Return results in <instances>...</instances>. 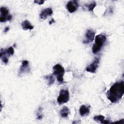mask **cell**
<instances>
[{
  "label": "cell",
  "mask_w": 124,
  "mask_h": 124,
  "mask_svg": "<svg viewBox=\"0 0 124 124\" xmlns=\"http://www.w3.org/2000/svg\"><path fill=\"white\" fill-rule=\"evenodd\" d=\"M124 93V82L123 80L114 83L107 93V98L112 103L119 101Z\"/></svg>",
  "instance_id": "1"
},
{
  "label": "cell",
  "mask_w": 124,
  "mask_h": 124,
  "mask_svg": "<svg viewBox=\"0 0 124 124\" xmlns=\"http://www.w3.org/2000/svg\"><path fill=\"white\" fill-rule=\"evenodd\" d=\"M107 40L106 35L100 34L97 35L95 37V42L92 47V52L93 54H96L99 52Z\"/></svg>",
  "instance_id": "2"
},
{
  "label": "cell",
  "mask_w": 124,
  "mask_h": 124,
  "mask_svg": "<svg viewBox=\"0 0 124 124\" xmlns=\"http://www.w3.org/2000/svg\"><path fill=\"white\" fill-rule=\"evenodd\" d=\"M64 72V68L60 64H56L53 67V75L56 77L58 82L60 84L63 82Z\"/></svg>",
  "instance_id": "3"
},
{
  "label": "cell",
  "mask_w": 124,
  "mask_h": 124,
  "mask_svg": "<svg viewBox=\"0 0 124 124\" xmlns=\"http://www.w3.org/2000/svg\"><path fill=\"white\" fill-rule=\"evenodd\" d=\"M69 100V93L67 89H62L57 97V102L60 104H63L67 103Z\"/></svg>",
  "instance_id": "4"
},
{
  "label": "cell",
  "mask_w": 124,
  "mask_h": 124,
  "mask_svg": "<svg viewBox=\"0 0 124 124\" xmlns=\"http://www.w3.org/2000/svg\"><path fill=\"white\" fill-rule=\"evenodd\" d=\"M0 22H4L6 21H10L12 18V16L9 14V10L6 7H1L0 9Z\"/></svg>",
  "instance_id": "5"
},
{
  "label": "cell",
  "mask_w": 124,
  "mask_h": 124,
  "mask_svg": "<svg viewBox=\"0 0 124 124\" xmlns=\"http://www.w3.org/2000/svg\"><path fill=\"white\" fill-rule=\"evenodd\" d=\"M99 58H95L94 61L86 68V70L92 73H95L99 64Z\"/></svg>",
  "instance_id": "6"
},
{
  "label": "cell",
  "mask_w": 124,
  "mask_h": 124,
  "mask_svg": "<svg viewBox=\"0 0 124 124\" xmlns=\"http://www.w3.org/2000/svg\"><path fill=\"white\" fill-rule=\"evenodd\" d=\"M78 2L76 0L68 1L66 6L67 10L71 13L75 12L78 9Z\"/></svg>",
  "instance_id": "7"
},
{
  "label": "cell",
  "mask_w": 124,
  "mask_h": 124,
  "mask_svg": "<svg viewBox=\"0 0 124 124\" xmlns=\"http://www.w3.org/2000/svg\"><path fill=\"white\" fill-rule=\"evenodd\" d=\"M85 36L86 37V40L83 41V44H88L91 42H92L94 40L95 36V32L91 30H88L86 31Z\"/></svg>",
  "instance_id": "8"
},
{
  "label": "cell",
  "mask_w": 124,
  "mask_h": 124,
  "mask_svg": "<svg viewBox=\"0 0 124 124\" xmlns=\"http://www.w3.org/2000/svg\"><path fill=\"white\" fill-rule=\"evenodd\" d=\"M30 71V68L29 67V62L27 60H24L22 62L21 65L19 68V74L24 73H29Z\"/></svg>",
  "instance_id": "9"
},
{
  "label": "cell",
  "mask_w": 124,
  "mask_h": 124,
  "mask_svg": "<svg viewBox=\"0 0 124 124\" xmlns=\"http://www.w3.org/2000/svg\"><path fill=\"white\" fill-rule=\"evenodd\" d=\"M53 14V11L51 8H47L44 9L39 15L40 18L41 19H45L50 16Z\"/></svg>",
  "instance_id": "10"
},
{
  "label": "cell",
  "mask_w": 124,
  "mask_h": 124,
  "mask_svg": "<svg viewBox=\"0 0 124 124\" xmlns=\"http://www.w3.org/2000/svg\"><path fill=\"white\" fill-rule=\"evenodd\" d=\"M0 57L1 61L4 63L7 64L8 62V58L9 56L6 53L5 49H4L2 48H1L0 52Z\"/></svg>",
  "instance_id": "11"
},
{
  "label": "cell",
  "mask_w": 124,
  "mask_h": 124,
  "mask_svg": "<svg viewBox=\"0 0 124 124\" xmlns=\"http://www.w3.org/2000/svg\"><path fill=\"white\" fill-rule=\"evenodd\" d=\"M21 26L22 29L24 31H27L28 30H31L34 28L33 26L27 20H25L21 23Z\"/></svg>",
  "instance_id": "12"
},
{
  "label": "cell",
  "mask_w": 124,
  "mask_h": 124,
  "mask_svg": "<svg viewBox=\"0 0 124 124\" xmlns=\"http://www.w3.org/2000/svg\"><path fill=\"white\" fill-rule=\"evenodd\" d=\"M79 114L81 116H84L85 115H88L90 112L89 107L85 105H82L79 108Z\"/></svg>",
  "instance_id": "13"
},
{
  "label": "cell",
  "mask_w": 124,
  "mask_h": 124,
  "mask_svg": "<svg viewBox=\"0 0 124 124\" xmlns=\"http://www.w3.org/2000/svg\"><path fill=\"white\" fill-rule=\"evenodd\" d=\"M69 109L66 106H64L60 111V115L62 118L67 117L70 113Z\"/></svg>",
  "instance_id": "14"
},
{
  "label": "cell",
  "mask_w": 124,
  "mask_h": 124,
  "mask_svg": "<svg viewBox=\"0 0 124 124\" xmlns=\"http://www.w3.org/2000/svg\"><path fill=\"white\" fill-rule=\"evenodd\" d=\"M45 80L47 82V84L48 86H50L53 84L55 81V78L53 77V75H48L44 77Z\"/></svg>",
  "instance_id": "15"
},
{
  "label": "cell",
  "mask_w": 124,
  "mask_h": 124,
  "mask_svg": "<svg viewBox=\"0 0 124 124\" xmlns=\"http://www.w3.org/2000/svg\"><path fill=\"white\" fill-rule=\"evenodd\" d=\"M105 119V117L102 115H96L94 116L93 117V120L94 121L100 123L101 124H103L104 120Z\"/></svg>",
  "instance_id": "16"
},
{
  "label": "cell",
  "mask_w": 124,
  "mask_h": 124,
  "mask_svg": "<svg viewBox=\"0 0 124 124\" xmlns=\"http://www.w3.org/2000/svg\"><path fill=\"white\" fill-rule=\"evenodd\" d=\"M96 3L95 1H92L89 4L87 5V7L89 11L93 12L94 8L96 7Z\"/></svg>",
  "instance_id": "17"
},
{
  "label": "cell",
  "mask_w": 124,
  "mask_h": 124,
  "mask_svg": "<svg viewBox=\"0 0 124 124\" xmlns=\"http://www.w3.org/2000/svg\"><path fill=\"white\" fill-rule=\"evenodd\" d=\"M5 51L9 57L13 55V54H14V51H15L14 49L12 46H10L8 48L5 49Z\"/></svg>",
  "instance_id": "18"
},
{
  "label": "cell",
  "mask_w": 124,
  "mask_h": 124,
  "mask_svg": "<svg viewBox=\"0 0 124 124\" xmlns=\"http://www.w3.org/2000/svg\"><path fill=\"white\" fill-rule=\"evenodd\" d=\"M42 111V108L41 107L39 108L38 109V112L37 113V119L38 120H41L43 118V115L41 113Z\"/></svg>",
  "instance_id": "19"
},
{
  "label": "cell",
  "mask_w": 124,
  "mask_h": 124,
  "mask_svg": "<svg viewBox=\"0 0 124 124\" xmlns=\"http://www.w3.org/2000/svg\"><path fill=\"white\" fill-rule=\"evenodd\" d=\"M45 1L44 0H34V2L36 3V4H39V5H42V4H43L44 3Z\"/></svg>",
  "instance_id": "20"
},
{
  "label": "cell",
  "mask_w": 124,
  "mask_h": 124,
  "mask_svg": "<svg viewBox=\"0 0 124 124\" xmlns=\"http://www.w3.org/2000/svg\"><path fill=\"white\" fill-rule=\"evenodd\" d=\"M54 22H55L54 19L53 18H52V19L50 20V21L49 22V25H51V24H52V23H54Z\"/></svg>",
  "instance_id": "21"
},
{
  "label": "cell",
  "mask_w": 124,
  "mask_h": 124,
  "mask_svg": "<svg viewBox=\"0 0 124 124\" xmlns=\"http://www.w3.org/2000/svg\"><path fill=\"white\" fill-rule=\"evenodd\" d=\"M122 123L123 124V123H124V119H122L120 121H117V122H115L113 123Z\"/></svg>",
  "instance_id": "22"
},
{
  "label": "cell",
  "mask_w": 124,
  "mask_h": 124,
  "mask_svg": "<svg viewBox=\"0 0 124 124\" xmlns=\"http://www.w3.org/2000/svg\"><path fill=\"white\" fill-rule=\"evenodd\" d=\"M9 30V27H6L4 29V32H7Z\"/></svg>",
  "instance_id": "23"
}]
</instances>
